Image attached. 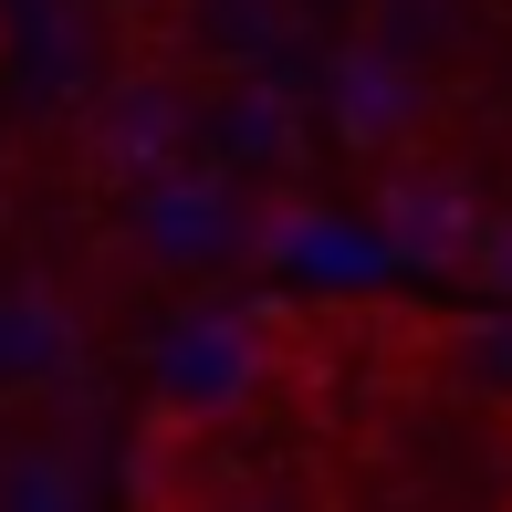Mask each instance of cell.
Returning <instances> with one entry per match:
<instances>
[{"label":"cell","instance_id":"1","mask_svg":"<svg viewBox=\"0 0 512 512\" xmlns=\"http://www.w3.org/2000/svg\"><path fill=\"white\" fill-rule=\"evenodd\" d=\"M262 387H272V314H189L157 345L147 429L157 439H220Z\"/></svg>","mask_w":512,"mask_h":512},{"label":"cell","instance_id":"2","mask_svg":"<svg viewBox=\"0 0 512 512\" xmlns=\"http://www.w3.org/2000/svg\"><path fill=\"white\" fill-rule=\"evenodd\" d=\"M84 157H95L105 189H147V178L178 168V95L168 84H115L84 115Z\"/></svg>","mask_w":512,"mask_h":512},{"label":"cell","instance_id":"3","mask_svg":"<svg viewBox=\"0 0 512 512\" xmlns=\"http://www.w3.org/2000/svg\"><path fill=\"white\" fill-rule=\"evenodd\" d=\"M439 387L512 429V304H481V314L439 324Z\"/></svg>","mask_w":512,"mask_h":512},{"label":"cell","instance_id":"4","mask_svg":"<svg viewBox=\"0 0 512 512\" xmlns=\"http://www.w3.org/2000/svg\"><path fill=\"white\" fill-rule=\"evenodd\" d=\"M377 220L398 230L408 251H471V241H481L460 178H387V189H377Z\"/></svg>","mask_w":512,"mask_h":512}]
</instances>
